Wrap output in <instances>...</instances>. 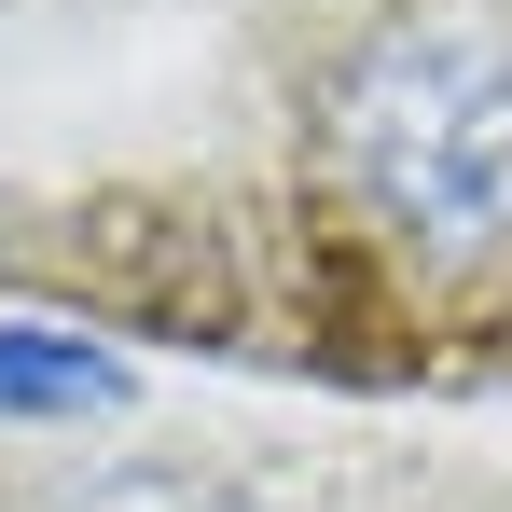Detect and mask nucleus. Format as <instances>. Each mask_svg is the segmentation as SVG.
<instances>
[{"label":"nucleus","mask_w":512,"mask_h":512,"mask_svg":"<svg viewBox=\"0 0 512 512\" xmlns=\"http://www.w3.org/2000/svg\"><path fill=\"white\" fill-rule=\"evenodd\" d=\"M125 360L84 333H0V416H111Z\"/></svg>","instance_id":"nucleus-2"},{"label":"nucleus","mask_w":512,"mask_h":512,"mask_svg":"<svg viewBox=\"0 0 512 512\" xmlns=\"http://www.w3.org/2000/svg\"><path fill=\"white\" fill-rule=\"evenodd\" d=\"M70 512H250L236 485H208V471H97Z\"/></svg>","instance_id":"nucleus-3"},{"label":"nucleus","mask_w":512,"mask_h":512,"mask_svg":"<svg viewBox=\"0 0 512 512\" xmlns=\"http://www.w3.org/2000/svg\"><path fill=\"white\" fill-rule=\"evenodd\" d=\"M333 167L416 263L512 250V42L485 14H402L333 70Z\"/></svg>","instance_id":"nucleus-1"}]
</instances>
